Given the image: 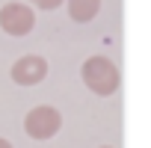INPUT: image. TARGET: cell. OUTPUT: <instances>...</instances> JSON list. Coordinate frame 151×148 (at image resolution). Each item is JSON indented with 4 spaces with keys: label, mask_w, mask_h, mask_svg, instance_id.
I'll return each instance as SVG.
<instances>
[{
    "label": "cell",
    "mask_w": 151,
    "mask_h": 148,
    "mask_svg": "<svg viewBox=\"0 0 151 148\" xmlns=\"http://www.w3.org/2000/svg\"><path fill=\"white\" fill-rule=\"evenodd\" d=\"M59 127H62V116H59V110H53V107H47V104L33 107V110L27 113V119H24V130H27V136H33V139H50Z\"/></svg>",
    "instance_id": "obj_2"
},
{
    "label": "cell",
    "mask_w": 151,
    "mask_h": 148,
    "mask_svg": "<svg viewBox=\"0 0 151 148\" xmlns=\"http://www.w3.org/2000/svg\"><path fill=\"white\" fill-rule=\"evenodd\" d=\"M0 148H12V145H9V142H6V139H0Z\"/></svg>",
    "instance_id": "obj_7"
},
{
    "label": "cell",
    "mask_w": 151,
    "mask_h": 148,
    "mask_svg": "<svg viewBox=\"0 0 151 148\" xmlns=\"http://www.w3.org/2000/svg\"><path fill=\"white\" fill-rule=\"evenodd\" d=\"M0 27H3L9 36H27L36 27V15L24 3H6L0 9Z\"/></svg>",
    "instance_id": "obj_3"
},
{
    "label": "cell",
    "mask_w": 151,
    "mask_h": 148,
    "mask_svg": "<svg viewBox=\"0 0 151 148\" xmlns=\"http://www.w3.org/2000/svg\"><path fill=\"white\" fill-rule=\"evenodd\" d=\"M83 83L95 92V95H113L119 89V68L107 59V56H89L83 62Z\"/></svg>",
    "instance_id": "obj_1"
},
{
    "label": "cell",
    "mask_w": 151,
    "mask_h": 148,
    "mask_svg": "<svg viewBox=\"0 0 151 148\" xmlns=\"http://www.w3.org/2000/svg\"><path fill=\"white\" fill-rule=\"evenodd\" d=\"M104 148H110V145H104Z\"/></svg>",
    "instance_id": "obj_8"
},
{
    "label": "cell",
    "mask_w": 151,
    "mask_h": 148,
    "mask_svg": "<svg viewBox=\"0 0 151 148\" xmlns=\"http://www.w3.org/2000/svg\"><path fill=\"white\" fill-rule=\"evenodd\" d=\"M33 3H36L39 9H56V6L62 3V0H33Z\"/></svg>",
    "instance_id": "obj_6"
},
{
    "label": "cell",
    "mask_w": 151,
    "mask_h": 148,
    "mask_svg": "<svg viewBox=\"0 0 151 148\" xmlns=\"http://www.w3.org/2000/svg\"><path fill=\"white\" fill-rule=\"evenodd\" d=\"M98 12H101V0H68V15L77 24L92 21Z\"/></svg>",
    "instance_id": "obj_5"
},
{
    "label": "cell",
    "mask_w": 151,
    "mask_h": 148,
    "mask_svg": "<svg viewBox=\"0 0 151 148\" xmlns=\"http://www.w3.org/2000/svg\"><path fill=\"white\" fill-rule=\"evenodd\" d=\"M45 74H47V62L42 56H21L15 65H12V80L18 86H36L45 80Z\"/></svg>",
    "instance_id": "obj_4"
}]
</instances>
